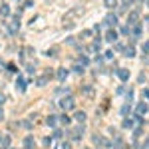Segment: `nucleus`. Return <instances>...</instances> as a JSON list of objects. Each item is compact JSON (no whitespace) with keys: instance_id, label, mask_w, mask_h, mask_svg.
I'll list each match as a JSON object with an SVG mask.
<instances>
[{"instance_id":"obj_1","label":"nucleus","mask_w":149,"mask_h":149,"mask_svg":"<svg viewBox=\"0 0 149 149\" xmlns=\"http://www.w3.org/2000/svg\"><path fill=\"white\" fill-rule=\"evenodd\" d=\"M60 108H62L64 112L72 110V108H74V96H68V98H64V100L60 102Z\"/></svg>"},{"instance_id":"obj_2","label":"nucleus","mask_w":149,"mask_h":149,"mask_svg":"<svg viewBox=\"0 0 149 149\" xmlns=\"http://www.w3.org/2000/svg\"><path fill=\"white\" fill-rule=\"evenodd\" d=\"M18 28H20L18 18H14L12 22H8V34H10V36H12V34H16V32H18Z\"/></svg>"},{"instance_id":"obj_3","label":"nucleus","mask_w":149,"mask_h":149,"mask_svg":"<svg viewBox=\"0 0 149 149\" xmlns=\"http://www.w3.org/2000/svg\"><path fill=\"white\" fill-rule=\"evenodd\" d=\"M104 24H106L108 28L115 26V24H117V16H115V14H108V16H106V22H104Z\"/></svg>"},{"instance_id":"obj_4","label":"nucleus","mask_w":149,"mask_h":149,"mask_svg":"<svg viewBox=\"0 0 149 149\" xmlns=\"http://www.w3.org/2000/svg\"><path fill=\"white\" fill-rule=\"evenodd\" d=\"M24 147H26V149H36L34 139H32V137H26V139H24Z\"/></svg>"},{"instance_id":"obj_5","label":"nucleus","mask_w":149,"mask_h":149,"mask_svg":"<svg viewBox=\"0 0 149 149\" xmlns=\"http://www.w3.org/2000/svg\"><path fill=\"white\" fill-rule=\"evenodd\" d=\"M8 14H10V6H8V4H2V6H0V16L6 18Z\"/></svg>"},{"instance_id":"obj_6","label":"nucleus","mask_w":149,"mask_h":149,"mask_svg":"<svg viewBox=\"0 0 149 149\" xmlns=\"http://www.w3.org/2000/svg\"><path fill=\"white\" fill-rule=\"evenodd\" d=\"M66 78H68V70H64V68H60V70H58V80H60V82H64Z\"/></svg>"},{"instance_id":"obj_7","label":"nucleus","mask_w":149,"mask_h":149,"mask_svg":"<svg viewBox=\"0 0 149 149\" xmlns=\"http://www.w3.org/2000/svg\"><path fill=\"white\" fill-rule=\"evenodd\" d=\"M137 113L139 115H145L147 113V104H137Z\"/></svg>"},{"instance_id":"obj_8","label":"nucleus","mask_w":149,"mask_h":149,"mask_svg":"<svg viewBox=\"0 0 149 149\" xmlns=\"http://www.w3.org/2000/svg\"><path fill=\"white\" fill-rule=\"evenodd\" d=\"M117 76H119V80H121V82H125V80L129 78V72H127V70H119Z\"/></svg>"},{"instance_id":"obj_9","label":"nucleus","mask_w":149,"mask_h":149,"mask_svg":"<svg viewBox=\"0 0 149 149\" xmlns=\"http://www.w3.org/2000/svg\"><path fill=\"white\" fill-rule=\"evenodd\" d=\"M26 84H28V82H26L24 78H18V90H20V92H24V90H26Z\"/></svg>"},{"instance_id":"obj_10","label":"nucleus","mask_w":149,"mask_h":149,"mask_svg":"<svg viewBox=\"0 0 149 149\" xmlns=\"http://www.w3.org/2000/svg\"><path fill=\"white\" fill-rule=\"evenodd\" d=\"M106 40H108V42H115V40H117V34H115V32H108V34H106Z\"/></svg>"},{"instance_id":"obj_11","label":"nucleus","mask_w":149,"mask_h":149,"mask_svg":"<svg viewBox=\"0 0 149 149\" xmlns=\"http://www.w3.org/2000/svg\"><path fill=\"white\" fill-rule=\"evenodd\" d=\"M74 117L78 119V121H86V113H84V112H76Z\"/></svg>"},{"instance_id":"obj_12","label":"nucleus","mask_w":149,"mask_h":149,"mask_svg":"<svg viewBox=\"0 0 149 149\" xmlns=\"http://www.w3.org/2000/svg\"><path fill=\"white\" fill-rule=\"evenodd\" d=\"M56 123H58V117H56V115H50V117H48V125H50V127H54Z\"/></svg>"},{"instance_id":"obj_13","label":"nucleus","mask_w":149,"mask_h":149,"mask_svg":"<svg viewBox=\"0 0 149 149\" xmlns=\"http://www.w3.org/2000/svg\"><path fill=\"white\" fill-rule=\"evenodd\" d=\"M104 2H106V6H108V8H115V4H117L115 0H104Z\"/></svg>"},{"instance_id":"obj_14","label":"nucleus","mask_w":149,"mask_h":149,"mask_svg":"<svg viewBox=\"0 0 149 149\" xmlns=\"http://www.w3.org/2000/svg\"><path fill=\"white\" fill-rule=\"evenodd\" d=\"M121 115H127V113H129V104H125V106H123V108H121Z\"/></svg>"},{"instance_id":"obj_15","label":"nucleus","mask_w":149,"mask_h":149,"mask_svg":"<svg viewBox=\"0 0 149 149\" xmlns=\"http://www.w3.org/2000/svg\"><path fill=\"white\" fill-rule=\"evenodd\" d=\"M137 16H139V12H133V14L129 16V24H133V22L137 20Z\"/></svg>"},{"instance_id":"obj_16","label":"nucleus","mask_w":149,"mask_h":149,"mask_svg":"<svg viewBox=\"0 0 149 149\" xmlns=\"http://www.w3.org/2000/svg\"><path fill=\"white\" fill-rule=\"evenodd\" d=\"M131 125H133V121H131V119H125V121H123V127H127V129H129Z\"/></svg>"},{"instance_id":"obj_17","label":"nucleus","mask_w":149,"mask_h":149,"mask_svg":"<svg viewBox=\"0 0 149 149\" xmlns=\"http://www.w3.org/2000/svg\"><path fill=\"white\" fill-rule=\"evenodd\" d=\"M123 52H125V56H129V58H131V56H133V54H135V52H133V50H131V48H127V50H123Z\"/></svg>"},{"instance_id":"obj_18","label":"nucleus","mask_w":149,"mask_h":149,"mask_svg":"<svg viewBox=\"0 0 149 149\" xmlns=\"http://www.w3.org/2000/svg\"><path fill=\"white\" fill-rule=\"evenodd\" d=\"M62 135H64V133H62V129H56V131H54V137H56V139H58V137H62Z\"/></svg>"},{"instance_id":"obj_19","label":"nucleus","mask_w":149,"mask_h":149,"mask_svg":"<svg viewBox=\"0 0 149 149\" xmlns=\"http://www.w3.org/2000/svg\"><path fill=\"white\" fill-rule=\"evenodd\" d=\"M50 141H52V139H50V137H44V147H50V145H52V143H50Z\"/></svg>"},{"instance_id":"obj_20","label":"nucleus","mask_w":149,"mask_h":149,"mask_svg":"<svg viewBox=\"0 0 149 149\" xmlns=\"http://www.w3.org/2000/svg\"><path fill=\"white\" fill-rule=\"evenodd\" d=\"M121 34H123V36H127V34H129V28H127V26H123V28H121Z\"/></svg>"},{"instance_id":"obj_21","label":"nucleus","mask_w":149,"mask_h":149,"mask_svg":"<svg viewBox=\"0 0 149 149\" xmlns=\"http://www.w3.org/2000/svg\"><path fill=\"white\" fill-rule=\"evenodd\" d=\"M60 121H62V123H66V125H68V123H70V119H68V117H66V115H62V117H60Z\"/></svg>"},{"instance_id":"obj_22","label":"nucleus","mask_w":149,"mask_h":149,"mask_svg":"<svg viewBox=\"0 0 149 149\" xmlns=\"http://www.w3.org/2000/svg\"><path fill=\"white\" fill-rule=\"evenodd\" d=\"M2 143H4V145H10V137H8V135H6V137H4V139H2Z\"/></svg>"},{"instance_id":"obj_23","label":"nucleus","mask_w":149,"mask_h":149,"mask_svg":"<svg viewBox=\"0 0 149 149\" xmlns=\"http://www.w3.org/2000/svg\"><path fill=\"white\" fill-rule=\"evenodd\" d=\"M62 149H72V145L70 143H62Z\"/></svg>"},{"instance_id":"obj_24","label":"nucleus","mask_w":149,"mask_h":149,"mask_svg":"<svg viewBox=\"0 0 149 149\" xmlns=\"http://www.w3.org/2000/svg\"><path fill=\"white\" fill-rule=\"evenodd\" d=\"M4 102H6V96H4V94H0V104H4Z\"/></svg>"},{"instance_id":"obj_25","label":"nucleus","mask_w":149,"mask_h":149,"mask_svg":"<svg viewBox=\"0 0 149 149\" xmlns=\"http://www.w3.org/2000/svg\"><path fill=\"white\" fill-rule=\"evenodd\" d=\"M143 52H149V42H145V46H143Z\"/></svg>"},{"instance_id":"obj_26","label":"nucleus","mask_w":149,"mask_h":149,"mask_svg":"<svg viewBox=\"0 0 149 149\" xmlns=\"http://www.w3.org/2000/svg\"><path fill=\"white\" fill-rule=\"evenodd\" d=\"M145 98H147V100H149V90H145Z\"/></svg>"},{"instance_id":"obj_27","label":"nucleus","mask_w":149,"mask_h":149,"mask_svg":"<svg viewBox=\"0 0 149 149\" xmlns=\"http://www.w3.org/2000/svg\"><path fill=\"white\" fill-rule=\"evenodd\" d=\"M2 117H4V113H2V110H0V119H2Z\"/></svg>"},{"instance_id":"obj_28","label":"nucleus","mask_w":149,"mask_h":149,"mask_svg":"<svg viewBox=\"0 0 149 149\" xmlns=\"http://www.w3.org/2000/svg\"><path fill=\"white\" fill-rule=\"evenodd\" d=\"M0 139H2V135H0Z\"/></svg>"}]
</instances>
